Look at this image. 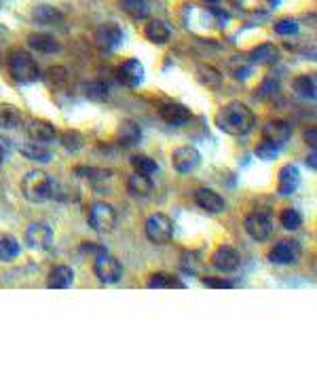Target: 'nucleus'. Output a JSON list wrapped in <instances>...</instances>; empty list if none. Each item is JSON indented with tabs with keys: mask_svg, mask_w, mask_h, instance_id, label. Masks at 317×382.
<instances>
[{
	"mask_svg": "<svg viewBox=\"0 0 317 382\" xmlns=\"http://www.w3.org/2000/svg\"><path fill=\"white\" fill-rule=\"evenodd\" d=\"M216 127L228 135H248L256 125L254 110L243 102H228L222 106L214 119Z\"/></svg>",
	"mask_w": 317,
	"mask_h": 382,
	"instance_id": "nucleus-1",
	"label": "nucleus"
},
{
	"mask_svg": "<svg viewBox=\"0 0 317 382\" xmlns=\"http://www.w3.org/2000/svg\"><path fill=\"white\" fill-rule=\"evenodd\" d=\"M55 190V182L53 178L43 171V169H34V171H28L21 180V194L25 196V201L30 203H45L53 196Z\"/></svg>",
	"mask_w": 317,
	"mask_h": 382,
	"instance_id": "nucleus-2",
	"label": "nucleus"
},
{
	"mask_svg": "<svg viewBox=\"0 0 317 382\" xmlns=\"http://www.w3.org/2000/svg\"><path fill=\"white\" fill-rule=\"evenodd\" d=\"M7 68H9V74L17 80V82H23V85H30V82H36L41 78V70H39V64L34 57L28 53L25 49H15L11 51L9 60H7Z\"/></svg>",
	"mask_w": 317,
	"mask_h": 382,
	"instance_id": "nucleus-3",
	"label": "nucleus"
},
{
	"mask_svg": "<svg viewBox=\"0 0 317 382\" xmlns=\"http://www.w3.org/2000/svg\"><path fill=\"white\" fill-rule=\"evenodd\" d=\"M144 230H146V237H149L151 243L165 245V243H169L171 239H174L176 226H174V220H171L167 214L157 212V214H153L146 220V228H144Z\"/></svg>",
	"mask_w": 317,
	"mask_h": 382,
	"instance_id": "nucleus-4",
	"label": "nucleus"
},
{
	"mask_svg": "<svg viewBox=\"0 0 317 382\" xmlns=\"http://www.w3.org/2000/svg\"><path fill=\"white\" fill-rule=\"evenodd\" d=\"M89 226L96 230V232H102V234H110L114 228H117V222H119V216H117V210L112 207L110 203H94L91 210H89Z\"/></svg>",
	"mask_w": 317,
	"mask_h": 382,
	"instance_id": "nucleus-5",
	"label": "nucleus"
},
{
	"mask_svg": "<svg viewBox=\"0 0 317 382\" xmlns=\"http://www.w3.org/2000/svg\"><path fill=\"white\" fill-rule=\"evenodd\" d=\"M23 243L32 251H47L53 245V230L45 222H32L28 224L23 232Z\"/></svg>",
	"mask_w": 317,
	"mask_h": 382,
	"instance_id": "nucleus-6",
	"label": "nucleus"
},
{
	"mask_svg": "<svg viewBox=\"0 0 317 382\" xmlns=\"http://www.w3.org/2000/svg\"><path fill=\"white\" fill-rule=\"evenodd\" d=\"M94 273L102 283L114 285V283H119L121 277H123V267L114 256L100 254V256H96V262H94Z\"/></svg>",
	"mask_w": 317,
	"mask_h": 382,
	"instance_id": "nucleus-7",
	"label": "nucleus"
},
{
	"mask_svg": "<svg viewBox=\"0 0 317 382\" xmlns=\"http://www.w3.org/2000/svg\"><path fill=\"white\" fill-rule=\"evenodd\" d=\"M201 153L195 148V146H178V148L171 153V165L174 169L182 175H188L193 171H197L201 167Z\"/></svg>",
	"mask_w": 317,
	"mask_h": 382,
	"instance_id": "nucleus-8",
	"label": "nucleus"
},
{
	"mask_svg": "<svg viewBox=\"0 0 317 382\" xmlns=\"http://www.w3.org/2000/svg\"><path fill=\"white\" fill-rule=\"evenodd\" d=\"M243 226H245V232L258 243L269 241L271 232H273V220L267 214H261V212L248 214L245 220H243Z\"/></svg>",
	"mask_w": 317,
	"mask_h": 382,
	"instance_id": "nucleus-9",
	"label": "nucleus"
},
{
	"mask_svg": "<svg viewBox=\"0 0 317 382\" xmlns=\"http://www.w3.org/2000/svg\"><path fill=\"white\" fill-rule=\"evenodd\" d=\"M267 258L275 267H287V264H292L300 258V243L294 239H283L275 243V247L269 251Z\"/></svg>",
	"mask_w": 317,
	"mask_h": 382,
	"instance_id": "nucleus-10",
	"label": "nucleus"
},
{
	"mask_svg": "<svg viewBox=\"0 0 317 382\" xmlns=\"http://www.w3.org/2000/svg\"><path fill=\"white\" fill-rule=\"evenodd\" d=\"M121 43H123V30L119 23L106 21L96 30V45L102 51H114Z\"/></svg>",
	"mask_w": 317,
	"mask_h": 382,
	"instance_id": "nucleus-11",
	"label": "nucleus"
},
{
	"mask_svg": "<svg viewBox=\"0 0 317 382\" xmlns=\"http://www.w3.org/2000/svg\"><path fill=\"white\" fill-rule=\"evenodd\" d=\"M239 264H241V256L235 247H230V245H220L212 256V267L224 275L235 273L239 269Z\"/></svg>",
	"mask_w": 317,
	"mask_h": 382,
	"instance_id": "nucleus-12",
	"label": "nucleus"
},
{
	"mask_svg": "<svg viewBox=\"0 0 317 382\" xmlns=\"http://www.w3.org/2000/svg\"><path fill=\"white\" fill-rule=\"evenodd\" d=\"M159 114H161L163 123L169 125V127H182V125H186L193 119L190 108H186L184 104H178V102L163 104L161 110H159Z\"/></svg>",
	"mask_w": 317,
	"mask_h": 382,
	"instance_id": "nucleus-13",
	"label": "nucleus"
},
{
	"mask_svg": "<svg viewBox=\"0 0 317 382\" xmlns=\"http://www.w3.org/2000/svg\"><path fill=\"white\" fill-rule=\"evenodd\" d=\"M25 133L30 137V142H39V144H51L60 137L57 133V127L51 125L49 121L43 119H30L25 123Z\"/></svg>",
	"mask_w": 317,
	"mask_h": 382,
	"instance_id": "nucleus-14",
	"label": "nucleus"
},
{
	"mask_svg": "<svg viewBox=\"0 0 317 382\" xmlns=\"http://www.w3.org/2000/svg\"><path fill=\"white\" fill-rule=\"evenodd\" d=\"M117 76H119V80L125 87H140L144 82V76H146V72H144V66H142L140 60H135V57H129V60L121 62Z\"/></svg>",
	"mask_w": 317,
	"mask_h": 382,
	"instance_id": "nucleus-15",
	"label": "nucleus"
},
{
	"mask_svg": "<svg viewBox=\"0 0 317 382\" xmlns=\"http://www.w3.org/2000/svg\"><path fill=\"white\" fill-rule=\"evenodd\" d=\"M303 182V175L296 165H283L277 175V190L279 194H294Z\"/></svg>",
	"mask_w": 317,
	"mask_h": 382,
	"instance_id": "nucleus-16",
	"label": "nucleus"
},
{
	"mask_svg": "<svg viewBox=\"0 0 317 382\" xmlns=\"http://www.w3.org/2000/svg\"><path fill=\"white\" fill-rule=\"evenodd\" d=\"M195 203H197L199 210H204L208 214H222L224 207H226L224 199L216 190H212V188H197Z\"/></svg>",
	"mask_w": 317,
	"mask_h": 382,
	"instance_id": "nucleus-17",
	"label": "nucleus"
},
{
	"mask_svg": "<svg viewBox=\"0 0 317 382\" xmlns=\"http://www.w3.org/2000/svg\"><path fill=\"white\" fill-rule=\"evenodd\" d=\"M74 283V271L68 264H55L47 275V287L49 289H68Z\"/></svg>",
	"mask_w": 317,
	"mask_h": 382,
	"instance_id": "nucleus-18",
	"label": "nucleus"
},
{
	"mask_svg": "<svg viewBox=\"0 0 317 382\" xmlns=\"http://www.w3.org/2000/svg\"><path fill=\"white\" fill-rule=\"evenodd\" d=\"M279 47L273 45V43H263L254 47L250 53H248V60L250 64H261V66H269V64H275L279 62Z\"/></svg>",
	"mask_w": 317,
	"mask_h": 382,
	"instance_id": "nucleus-19",
	"label": "nucleus"
},
{
	"mask_svg": "<svg viewBox=\"0 0 317 382\" xmlns=\"http://www.w3.org/2000/svg\"><path fill=\"white\" fill-rule=\"evenodd\" d=\"M292 137V127L285 121H269L263 125V139H269L277 146L285 144Z\"/></svg>",
	"mask_w": 317,
	"mask_h": 382,
	"instance_id": "nucleus-20",
	"label": "nucleus"
},
{
	"mask_svg": "<svg viewBox=\"0 0 317 382\" xmlns=\"http://www.w3.org/2000/svg\"><path fill=\"white\" fill-rule=\"evenodd\" d=\"M28 47L43 53V55H53V53H60L62 51V45L55 36L51 34H45V32H34L28 36Z\"/></svg>",
	"mask_w": 317,
	"mask_h": 382,
	"instance_id": "nucleus-21",
	"label": "nucleus"
},
{
	"mask_svg": "<svg viewBox=\"0 0 317 382\" xmlns=\"http://www.w3.org/2000/svg\"><path fill=\"white\" fill-rule=\"evenodd\" d=\"M144 36H146V41L153 45H165L171 38V27H169V23H165L161 19H151L146 23V27H144Z\"/></svg>",
	"mask_w": 317,
	"mask_h": 382,
	"instance_id": "nucleus-22",
	"label": "nucleus"
},
{
	"mask_svg": "<svg viewBox=\"0 0 317 382\" xmlns=\"http://www.w3.org/2000/svg\"><path fill=\"white\" fill-rule=\"evenodd\" d=\"M153 188H155V184L151 180V175H144V173H138V171H133L129 175V180H127L129 194H133L138 199H144V196H149L153 192Z\"/></svg>",
	"mask_w": 317,
	"mask_h": 382,
	"instance_id": "nucleus-23",
	"label": "nucleus"
},
{
	"mask_svg": "<svg viewBox=\"0 0 317 382\" xmlns=\"http://www.w3.org/2000/svg\"><path fill=\"white\" fill-rule=\"evenodd\" d=\"M117 133H119V144L125 146V148H133V146H138L140 139H142V127L135 121H129V119L119 125Z\"/></svg>",
	"mask_w": 317,
	"mask_h": 382,
	"instance_id": "nucleus-24",
	"label": "nucleus"
},
{
	"mask_svg": "<svg viewBox=\"0 0 317 382\" xmlns=\"http://www.w3.org/2000/svg\"><path fill=\"white\" fill-rule=\"evenodd\" d=\"M292 89L294 93L305 100V102H315L317 98V85H315V78L309 76V74H303V76H296L294 82H292Z\"/></svg>",
	"mask_w": 317,
	"mask_h": 382,
	"instance_id": "nucleus-25",
	"label": "nucleus"
},
{
	"mask_svg": "<svg viewBox=\"0 0 317 382\" xmlns=\"http://www.w3.org/2000/svg\"><path fill=\"white\" fill-rule=\"evenodd\" d=\"M19 155L30 159V161H39V163H49L53 159L51 150L45 148V144H39V142H28V144H21L19 146Z\"/></svg>",
	"mask_w": 317,
	"mask_h": 382,
	"instance_id": "nucleus-26",
	"label": "nucleus"
},
{
	"mask_svg": "<svg viewBox=\"0 0 317 382\" xmlns=\"http://www.w3.org/2000/svg\"><path fill=\"white\" fill-rule=\"evenodd\" d=\"M23 121V112L13 104L0 106V129H17Z\"/></svg>",
	"mask_w": 317,
	"mask_h": 382,
	"instance_id": "nucleus-27",
	"label": "nucleus"
},
{
	"mask_svg": "<svg viewBox=\"0 0 317 382\" xmlns=\"http://www.w3.org/2000/svg\"><path fill=\"white\" fill-rule=\"evenodd\" d=\"M21 254V243L9 232H0V262H13Z\"/></svg>",
	"mask_w": 317,
	"mask_h": 382,
	"instance_id": "nucleus-28",
	"label": "nucleus"
},
{
	"mask_svg": "<svg viewBox=\"0 0 317 382\" xmlns=\"http://www.w3.org/2000/svg\"><path fill=\"white\" fill-rule=\"evenodd\" d=\"M119 7L133 19H146L151 15L149 0H119Z\"/></svg>",
	"mask_w": 317,
	"mask_h": 382,
	"instance_id": "nucleus-29",
	"label": "nucleus"
},
{
	"mask_svg": "<svg viewBox=\"0 0 317 382\" xmlns=\"http://www.w3.org/2000/svg\"><path fill=\"white\" fill-rule=\"evenodd\" d=\"M146 287L151 289H174V287H186L178 277L169 275V273H153L146 279Z\"/></svg>",
	"mask_w": 317,
	"mask_h": 382,
	"instance_id": "nucleus-30",
	"label": "nucleus"
},
{
	"mask_svg": "<svg viewBox=\"0 0 317 382\" xmlns=\"http://www.w3.org/2000/svg\"><path fill=\"white\" fill-rule=\"evenodd\" d=\"M34 21L43 23V25H55V23H60L64 19L62 11L60 9H55L51 5H39L32 13Z\"/></svg>",
	"mask_w": 317,
	"mask_h": 382,
	"instance_id": "nucleus-31",
	"label": "nucleus"
},
{
	"mask_svg": "<svg viewBox=\"0 0 317 382\" xmlns=\"http://www.w3.org/2000/svg\"><path fill=\"white\" fill-rule=\"evenodd\" d=\"M195 76L201 85H206V87H220L222 85V74L210 64H199Z\"/></svg>",
	"mask_w": 317,
	"mask_h": 382,
	"instance_id": "nucleus-32",
	"label": "nucleus"
},
{
	"mask_svg": "<svg viewBox=\"0 0 317 382\" xmlns=\"http://www.w3.org/2000/svg\"><path fill=\"white\" fill-rule=\"evenodd\" d=\"M83 93L91 102H106L108 100V85L104 80H91L83 85Z\"/></svg>",
	"mask_w": 317,
	"mask_h": 382,
	"instance_id": "nucleus-33",
	"label": "nucleus"
},
{
	"mask_svg": "<svg viewBox=\"0 0 317 382\" xmlns=\"http://www.w3.org/2000/svg\"><path fill=\"white\" fill-rule=\"evenodd\" d=\"M254 155L261 161H275V159H279V146L269 139H263L254 146Z\"/></svg>",
	"mask_w": 317,
	"mask_h": 382,
	"instance_id": "nucleus-34",
	"label": "nucleus"
},
{
	"mask_svg": "<svg viewBox=\"0 0 317 382\" xmlns=\"http://www.w3.org/2000/svg\"><path fill=\"white\" fill-rule=\"evenodd\" d=\"M279 224H281L285 230L294 232V230H298V228L303 226V216H300L296 210H292V207H285V210L279 214Z\"/></svg>",
	"mask_w": 317,
	"mask_h": 382,
	"instance_id": "nucleus-35",
	"label": "nucleus"
},
{
	"mask_svg": "<svg viewBox=\"0 0 317 382\" xmlns=\"http://www.w3.org/2000/svg\"><path fill=\"white\" fill-rule=\"evenodd\" d=\"M131 165H133V169H135L138 173H144V175H153V173L159 171L157 161H153V159L146 157V155H133V157H131Z\"/></svg>",
	"mask_w": 317,
	"mask_h": 382,
	"instance_id": "nucleus-36",
	"label": "nucleus"
},
{
	"mask_svg": "<svg viewBox=\"0 0 317 382\" xmlns=\"http://www.w3.org/2000/svg\"><path fill=\"white\" fill-rule=\"evenodd\" d=\"M60 142H62L64 148H66V150H70V153H76V150H80L83 146H85V137H83V133H80V131H76V129L64 131V133H62V137H60Z\"/></svg>",
	"mask_w": 317,
	"mask_h": 382,
	"instance_id": "nucleus-37",
	"label": "nucleus"
},
{
	"mask_svg": "<svg viewBox=\"0 0 317 382\" xmlns=\"http://www.w3.org/2000/svg\"><path fill=\"white\" fill-rule=\"evenodd\" d=\"M74 173L76 175H85V178H89L91 182H100V180H106V178H110L112 175V171L110 169H98V167H76L74 169Z\"/></svg>",
	"mask_w": 317,
	"mask_h": 382,
	"instance_id": "nucleus-38",
	"label": "nucleus"
},
{
	"mask_svg": "<svg viewBox=\"0 0 317 382\" xmlns=\"http://www.w3.org/2000/svg\"><path fill=\"white\" fill-rule=\"evenodd\" d=\"M298 30H300L298 21H294V19H279L275 23V32L281 36H294V34H298Z\"/></svg>",
	"mask_w": 317,
	"mask_h": 382,
	"instance_id": "nucleus-39",
	"label": "nucleus"
},
{
	"mask_svg": "<svg viewBox=\"0 0 317 382\" xmlns=\"http://www.w3.org/2000/svg\"><path fill=\"white\" fill-rule=\"evenodd\" d=\"M277 91H279V80L277 78H267V80H263L261 87H258L256 95H261L263 100H269V98H275Z\"/></svg>",
	"mask_w": 317,
	"mask_h": 382,
	"instance_id": "nucleus-40",
	"label": "nucleus"
},
{
	"mask_svg": "<svg viewBox=\"0 0 317 382\" xmlns=\"http://www.w3.org/2000/svg\"><path fill=\"white\" fill-rule=\"evenodd\" d=\"M204 285H206V287H214V289H230V287H235L233 281H228V279H216V277H206V279H204Z\"/></svg>",
	"mask_w": 317,
	"mask_h": 382,
	"instance_id": "nucleus-41",
	"label": "nucleus"
},
{
	"mask_svg": "<svg viewBox=\"0 0 317 382\" xmlns=\"http://www.w3.org/2000/svg\"><path fill=\"white\" fill-rule=\"evenodd\" d=\"M66 70L64 68H51L49 72H47V80L49 82H64L66 80Z\"/></svg>",
	"mask_w": 317,
	"mask_h": 382,
	"instance_id": "nucleus-42",
	"label": "nucleus"
},
{
	"mask_svg": "<svg viewBox=\"0 0 317 382\" xmlns=\"http://www.w3.org/2000/svg\"><path fill=\"white\" fill-rule=\"evenodd\" d=\"M80 249H83L85 254H94V256L106 254V249H104L102 245H98V243H83V245H80Z\"/></svg>",
	"mask_w": 317,
	"mask_h": 382,
	"instance_id": "nucleus-43",
	"label": "nucleus"
},
{
	"mask_svg": "<svg viewBox=\"0 0 317 382\" xmlns=\"http://www.w3.org/2000/svg\"><path fill=\"white\" fill-rule=\"evenodd\" d=\"M303 137H305V142L311 146V148H315V146H317V133H315V127H311V129H305Z\"/></svg>",
	"mask_w": 317,
	"mask_h": 382,
	"instance_id": "nucleus-44",
	"label": "nucleus"
},
{
	"mask_svg": "<svg viewBox=\"0 0 317 382\" xmlns=\"http://www.w3.org/2000/svg\"><path fill=\"white\" fill-rule=\"evenodd\" d=\"M307 167L309 169H317V153H315V148H311V155L307 157Z\"/></svg>",
	"mask_w": 317,
	"mask_h": 382,
	"instance_id": "nucleus-45",
	"label": "nucleus"
},
{
	"mask_svg": "<svg viewBox=\"0 0 317 382\" xmlns=\"http://www.w3.org/2000/svg\"><path fill=\"white\" fill-rule=\"evenodd\" d=\"M3 161H5V153H3V148H0V165H3Z\"/></svg>",
	"mask_w": 317,
	"mask_h": 382,
	"instance_id": "nucleus-46",
	"label": "nucleus"
},
{
	"mask_svg": "<svg viewBox=\"0 0 317 382\" xmlns=\"http://www.w3.org/2000/svg\"><path fill=\"white\" fill-rule=\"evenodd\" d=\"M206 3H208V5H218L220 0H206Z\"/></svg>",
	"mask_w": 317,
	"mask_h": 382,
	"instance_id": "nucleus-47",
	"label": "nucleus"
}]
</instances>
